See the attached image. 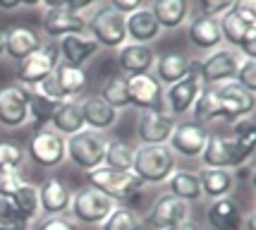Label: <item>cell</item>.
<instances>
[{
    "instance_id": "1",
    "label": "cell",
    "mask_w": 256,
    "mask_h": 230,
    "mask_svg": "<svg viewBox=\"0 0 256 230\" xmlns=\"http://www.w3.org/2000/svg\"><path fill=\"white\" fill-rule=\"evenodd\" d=\"M86 182H89L91 189L103 192L106 197H110L120 206H130L144 189V182L134 175L132 170H115L108 165H98V168L89 170Z\"/></svg>"
},
{
    "instance_id": "2",
    "label": "cell",
    "mask_w": 256,
    "mask_h": 230,
    "mask_svg": "<svg viewBox=\"0 0 256 230\" xmlns=\"http://www.w3.org/2000/svg\"><path fill=\"white\" fill-rule=\"evenodd\" d=\"M44 34L50 39H65L74 34H86V17L82 15L89 3H70V0H44Z\"/></svg>"
},
{
    "instance_id": "3",
    "label": "cell",
    "mask_w": 256,
    "mask_h": 230,
    "mask_svg": "<svg viewBox=\"0 0 256 230\" xmlns=\"http://www.w3.org/2000/svg\"><path fill=\"white\" fill-rule=\"evenodd\" d=\"M175 161L178 156L170 151L168 144H154V146H136L134 149V161H132V173L144 185H160L175 170Z\"/></svg>"
},
{
    "instance_id": "4",
    "label": "cell",
    "mask_w": 256,
    "mask_h": 230,
    "mask_svg": "<svg viewBox=\"0 0 256 230\" xmlns=\"http://www.w3.org/2000/svg\"><path fill=\"white\" fill-rule=\"evenodd\" d=\"M86 34L98 44V48L118 51L127 44V27L124 17L118 15L110 5H94L91 17H86Z\"/></svg>"
},
{
    "instance_id": "5",
    "label": "cell",
    "mask_w": 256,
    "mask_h": 230,
    "mask_svg": "<svg viewBox=\"0 0 256 230\" xmlns=\"http://www.w3.org/2000/svg\"><path fill=\"white\" fill-rule=\"evenodd\" d=\"M201 165L204 168H223V170H240L252 158V151H246L234 137L225 134H208V142L201 151Z\"/></svg>"
},
{
    "instance_id": "6",
    "label": "cell",
    "mask_w": 256,
    "mask_h": 230,
    "mask_svg": "<svg viewBox=\"0 0 256 230\" xmlns=\"http://www.w3.org/2000/svg\"><path fill=\"white\" fill-rule=\"evenodd\" d=\"M106 146H108L106 134L94 132V130H86V127L65 139L67 158L77 165V168L86 170V173L94 170V168H98V165H103V158H106Z\"/></svg>"
},
{
    "instance_id": "7",
    "label": "cell",
    "mask_w": 256,
    "mask_h": 230,
    "mask_svg": "<svg viewBox=\"0 0 256 230\" xmlns=\"http://www.w3.org/2000/svg\"><path fill=\"white\" fill-rule=\"evenodd\" d=\"M118 206L110 197H106L98 189H77L72 192V201H70V211H72V220L82 223V225H100L103 220L112 213V208Z\"/></svg>"
},
{
    "instance_id": "8",
    "label": "cell",
    "mask_w": 256,
    "mask_h": 230,
    "mask_svg": "<svg viewBox=\"0 0 256 230\" xmlns=\"http://www.w3.org/2000/svg\"><path fill=\"white\" fill-rule=\"evenodd\" d=\"M242 55L234 48H216L206 55L199 63V77L201 84L208 89H216L220 84H228V82H234V75L242 65Z\"/></svg>"
},
{
    "instance_id": "9",
    "label": "cell",
    "mask_w": 256,
    "mask_h": 230,
    "mask_svg": "<svg viewBox=\"0 0 256 230\" xmlns=\"http://www.w3.org/2000/svg\"><path fill=\"white\" fill-rule=\"evenodd\" d=\"M60 63V51L56 44H41L32 55H26L22 63H17V79L26 89L38 87L53 75Z\"/></svg>"
},
{
    "instance_id": "10",
    "label": "cell",
    "mask_w": 256,
    "mask_h": 230,
    "mask_svg": "<svg viewBox=\"0 0 256 230\" xmlns=\"http://www.w3.org/2000/svg\"><path fill=\"white\" fill-rule=\"evenodd\" d=\"M24 153L32 158L38 168H56L67 158L65 149V137H60L58 132H53L50 127H41L34 130V134L26 142Z\"/></svg>"
},
{
    "instance_id": "11",
    "label": "cell",
    "mask_w": 256,
    "mask_h": 230,
    "mask_svg": "<svg viewBox=\"0 0 256 230\" xmlns=\"http://www.w3.org/2000/svg\"><path fill=\"white\" fill-rule=\"evenodd\" d=\"M29 122V89L22 84H10L0 89V125L17 130Z\"/></svg>"
},
{
    "instance_id": "12",
    "label": "cell",
    "mask_w": 256,
    "mask_h": 230,
    "mask_svg": "<svg viewBox=\"0 0 256 230\" xmlns=\"http://www.w3.org/2000/svg\"><path fill=\"white\" fill-rule=\"evenodd\" d=\"M208 134L211 132L206 130V127H201V125H196L194 120L178 122L172 134H170V139H168V146H170V151L175 153V156L199 158L206 142H208Z\"/></svg>"
},
{
    "instance_id": "13",
    "label": "cell",
    "mask_w": 256,
    "mask_h": 230,
    "mask_svg": "<svg viewBox=\"0 0 256 230\" xmlns=\"http://www.w3.org/2000/svg\"><path fill=\"white\" fill-rule=\"evenodd\" d=\"M187 218H190V204L182 201V199H175L172 194L166 192L148 206L144 223L151 230H168Z\"/></svg>"
},
{
    "instance_id": "14",
    "label": "cell",
    "mask_w": 256,
    "mask_h": 230,
    "mask_svg": "<svg viewBox=\"0 0 256 230\" xmlns=\"http://www.w3.org/2000/svg\"><path fill=\"white\" fill-rule=\"evenodd\" d=\"M201 89H204V84H201V77H199V63H194L190 75L184 77L182 82L172 84V87L168 89V94H163V101L168 103L170 115H184V113H190L192 106L199 99Z\"/></svg>"
},
{
    "instance_id": "15",
    "label": "cell",
    "mask_w": 256,
    "mask_h": 230,
    "mask_svg": "<svg viewBox=\"0 0 256 230\" xmlns=\"http://www.w3.org/2000/svg\"><path fill=\"white\" fill-rule=\"evenodd\" d=\"M127 89H130V106L142 110H156L163 113V84L151 75L127 77Z\"/></svg>"
},
{
    "instance_id": "16",
    "label": "cell",
    "mask_w": 256,
    "mask_h": 230,
    "mask_svg": "<svg viewBox=\"0 0 256 230\" xmlns=\"http://www.w3.org/2000/svg\"><path fill=\"white\" fill-rule=\"evenodd\" d=\"M178 120L172 115L156 113V110H142L136 118V137L142 146H154V144H168L170 134L175 130Z\"/></svg>"
},
{
    "instance_id": "17",
    "label": "cell",
    "mask_w": 256,
    "mask_h": 230,
    "mask_svg": "<svg viewBox=\"0 0 256 230\" xmlns=\"http://www.w3.org/2000/svg\"><path fill=\"white\" fill-rule=\"evenodd\" d=\"M216 96L220 103V118L232 125L234 120L254 113V94H249L237 82H228L216 87Z\"/></svg>"
},
{
    "instance_id": "18",
    "label": "cell",
    "mask_w": 256,
    "mask_h": 230,
    "mask_svg": "<svg viewBox=\"0 0 256 230\" xmlns=\"http://www.w3.org/2000/svg\"><path fill=\"white\" fill-rule=\"evenodd\" d=\"M38 201H41V213L46 216H62L70 211V201H72V189L67 182L58 175H48L38 185Z\"/></svg>"
},
{
    "instance_id": "19",
    "label": "cell",
    "mask_w": 256,
    "mask_h": 230,
    "mask_svg": "<svg viewBox=\"0 0 256 230\" xmlns=\"http://www.w3.org/2000/svg\"><path fill=\"white\" fill-rule=\"evenodd\" d=\"M206 223L213 230H242L244 225V211L240 201L232 197L216 199L206 208Z\"/></svg>"
},
{
    "instance_id": "20",
    "label": "cell",
    "mask_w": 256,
    "mask_h": 230,
    "mask_svg": "<svg viewBox=\"0 0 256 230\" xmlns=\"http://www.w3.org/2000/svg\"><path fill=\"white\" fill-rule=\"evenodd\" d=\"M118 65L124 77L148 75L151 67L156 65V53L151 46L124 44L122 48H118Z\"/></svg>"
},
{
    "instance_id": "21",
    "label": "cell",
    "mask_w": 256,
    "mask_h": 230,
    "mask_svg": "<svg viewBox=\"0 0 256 230\" xmlns=\"http://www.w3.org/2000/svg\"><path fill=\"white\" fill-rule=\"evenodd\" d=\"M58 51H60V63L72 67H84L94 55L98 53V44L89 34H74V36L60 39Z\"/></svg>"
},
{
    "instance_id": "22",
    "label": "cell",
    "mask_w": 256,
    "mask_h": 230,
    "mask_svg": "<svg viewBox=\"0 0 256 230\" xmlns=\"http://www.w3.org/2000/svg\"><path fill=\"white\" fill-rule=\"evenodd\" d=\"M82 103V115H84V127L86 130H94V132H108L110 127H115V122L120 118V113L108 106L106 101L100 99L98 94L96 96H86Z\"/></svg>"
},
{
    "instance_id": "23",
    "label": "cell",
    "mask_w": 256,
    "mask_h": 230,
    "mask_svg": "<svg viewBox=\"0 0 256 230\" xmlns=\"http://www.w3.org/2000/svg\"><path fill=\"white\" fill-rule=\"evenodd\" d=\"M187 39L194 48L199 51H216L223 44V36H220V27H218V20H211V17H204V15H194L187 24Z\"/></svg>"
},
{
    "instance_id": "24",
    "label": "cell",
    "mask_w": 256,
    "mask_h": 230,
    "mask_svg": "<svg viewBox=\"0 0 256 230\" xmlns=\"http://www.w3.org/2000/svg\"><path fill=\"white\" fill-rule=\"evenodd\" d=\"M41 46V36L36 29L26 24H17L5 32V55L12 58L14 63H22L26 55H32Z\"/></svg>"
},
{
    "instance_id": "25",
    "label": "cell",
    "mask_w": 256,
    "mask_h": 230,
    "mask_svg": "<svg viewBox=\"0 0 256 230\" xmlns=\"http://www.w3.org/2000/svg\"><path fill=\"white\" fill-rule=\"evenodd\" d=\"M50 130L58 132L60 137H72L84 130V115H82V103L74 99L60 101L50 115Z\"/></svg>"
},
{
    "instance_id": "26",
    "label": "cell",
    "mask_w": 256,
    "mask_h": 230,
    "mask_svg": "<svg viewBox=\"0 0 256 230\" xmlns=\"http://www.w3.org/2000/svg\"><path fill=\"white\" fill-rule=\"evenodd\" d=\"M124 27H127V39H132V44L148 46L151 41H156L160 36V27H158L154 12L148 8H139L136 12H132L130 17H124Z\"/></svg>"
},
{
    "instance_id": "27",
    "label": "cell",
    "mask_w": 256,
    "mask_h": 230,
    "mask_svg": "<svg viewBox=\"0 0 256 230\" xmlns=\"http://www.w3.org/2000/svg\"><path fill=\"white\" fill-rule=\"evenodd\" d=\"M196 175L201 182V194L208 197L211 201L230 197V192L237 185V175L232 170H223V168H201Z\"/></svg>"
},
{
    "instance_id": "28",
    "label": "cell",
    "mask_w": 256,
    "mask_h": 230,
    "mask_svg": "<svg viewBox=\"0 0 256 230\" xmlns=\"http://www.w3.org/2000/svg\"><path fill=\"white\" fill-rule=\"evenodd\" d=\"M50 82L56 87L58 96L65 101L82 94V89L86 87V72H84V67H72L65 65V63H58V67L50 75Z\"/></svg>"
},
{
    "instance_id": "29",
    "label": "cell",
    "mask_w": 256,
    "mask_h": 230,
    "mask_svg": "<svg viewBox=\"0 0 256 230\" xmlns=\"http://www.w3.org/2000/svg\"><path fill=\"white\" fill-rule=\"evenodd\" d=\"M192 65H194V60L187 58L184 53H163L158 55L156 60V79L160 84H168V87H172V84H178L182 82L184 77L190 75Z\"/></svg>"
},
{
    "instance_id": "30",
    "label": "cell",
    "mask_w": 256,
    "mask_h": 230,
    "mask_svg": "<svg viewBox=\"0 0 256 230\" xmlns=\"http://www.w3.org/2000/svg\"><path fill=\"white\" fill-rule=\"evenodd\" d=\"M168 182V194H172L175 199H182V201H199L204 194H201V182L196 170H190V168H178L172 170V175L166 180Z\"/></svg>"
},
{
    "instance_id": "31",
    "label": "cell",
    "mask_w": 256,
    "mask_h": 230,
    "mask_svg": "<svg viewBox=\"0 0 256 230\" xmlns=\"http://www.w3.org/2000/svg\"><path fill=\"white\" fill-rule=\"evenodd\" d=\"M148 10L154 12L160 29H178L190 17V3L187 0H156Z\"/></svg>"
},
{
    "instance_id": "32",
    "label": "cell",
    "mask_w": 256,
    "mask_h": 230,
    "mask_svg": "<svg viewBox=\"0 0 256 230\" xmlns=\"http://www.w3.org/2000/svg\"><path fill=\"white\" fill-rule=\"evenodd\" d=\"M100 99L106 101L108 106H112V108L120 110L127 108L130 106V89H127V77L124 75H110L103 79V84H100Z\"/></svg>"
},
{
    "instance_id": "33",
    "label": "cell",
    "mask_w": 256,
    "mask_h": 230,
    "mask_svg": "<svg viewBox=\"0 0 256 230\" xmlns=\"http://www.w3.org/2000/svg\"><path fill=\"white\" fill-rule=\"evenodd\" d=\"M218 27H220V36H223V41L225 44H230L228 48H234V51H237L240 44L244 41L246 34L252 32V29H256V27H252V24H246L244 20L232 10V8L225 12L220 20H218Z\"/></svg>"
},
{
    "instance_id": "34",
    "label": "cell",
    "mask_w": 256,
    "mask_h": 230,
    "mask_svg": "<svg viewBox=\"0 0 256 230\" xmlns=\"http://www.w3.org/2000/svg\"><path fill=\"white\" fill-rule=\"evenodd\" d=\"M12 204L20 211L26 223H32L41 216V201H38V185H32V182H24L14 194H12Z\"/></svg>"
},
{
    "instance_id": "35",
    "label": "cell",
    "mask_w": 256,
    "mask_h": 230,
    "mask_svg": "<svg viewBox=\"0 0 256 230\" xmlns=\"http://www.w3.org/2000/svg\"><path fill=\"white\" fill-rule=\"evenodd\" d=\"M192 115H194V122L201 125V127H206L208 122L220 120V103H218V96H216V89H201L196 103L192 106Z\"/></svg>"
},
{
    "instance_id": "36",
    "label": "cell",
    "mask_w": 256,
    "mask_h": 230,
    "mask_svg": "<svg viewBox=\"0 0 256 230\" xmlns=\"http://www.w3.org/2000/svg\"><path fill=\"white\" fill-rule=\"evenodd\" d=\"M100 230H144V220L132 206H118L100 223Z\"/></svg>"
},
{
    "instance_id": "37",
    "label": "cell",
    "mask_w": 256,
    "mask_h": 230,
    "mask_svg": "<svg viewBox=\"0 0 256 230\" xmlns=\"http://www.w3.org/2000/svg\"><path fill=\"white\" fill-rule=\"evenodd\" d=\"M132 161H134V146L132 144L122 142V139H110V142H108L103 165L115 168V170H132Z\"/></svg>"
},
{
    "instance_id": "38",
    "label": "cell",
    "mask_w": 256,
    "mask_h": 230,
    "mask_svg": "<svg viewBox=\"0 0 256 230\" xmlns=\"http://www.w3.org/2000/svg\"><path fill=\"white\" fill-rule=\"evenodd\" d=\"M56 101L46 99L36 91H29V120L36 122V130L46 127V122H50V115L56 110Z\"/></svg>"
},
{
    "instance_id": "39",
    "label": "cell",
    "mask_w": 256,
    "mask_h": 230,
    "mask_svg": "<svg viewBox=\"0 0 256 230\" xmlns=\"http://www.w3.org/2000/svg\"><path fill=\"white\" fill-rule=\"evenodd\" d=\"M0 230H29V223L20 216L12 199L0 197Z\"/></svg>"
},
{
    "instance_id": "40",
    "label": "cell",
    "mask_w": 256,
    "mask_h": 230,
    "mask_svg": "<svg viewBox=\"0 0 256 230\" xmlns=\"http://www.w3.org/2000/svg\"><path fill=\"white\" fill-rule=\"evenodd\" d=\"M232 130H234V139L244 146L246 151L254 153V142H256V127H254V118L252 115H244L240 120L232 122Z\"/></svg>"
},
{
    "instance_id": "41",
    "label": "cell",
    "mask_w": 256,
    "mask_h": 230,
    "mask_svg": "<svg viewBox=\"0 0 256 230\" xmlns=\"http://www.w3.org/2000/svg\"><path fill=\"white\" fill-rule=\"evenodd\" d=\"M24 146L10 139L0 142V168H20L24 161Z\"/></svg>"
},
{
    "instance_id": "42",
    "label": "cell",
    "mask_w": 256,
    "mask_h": 230,
    "mask_svg": "<svg viewBox=\"0 0 256 230\" xmlns=\"http://www.w3.org/2000/svg\"><path fill=\"white\" fill-rule=\"evenodd\" d=\"M26 180L22 177L20 168H0V197L12 199V194L24 185Z\"/></svg>"
},
{
    "instance_id": "43",
    "label": "cell",
    "mask_w": 256,
    "mask_h": 230,
    "mask_svg": "<svg viewBox=\"0 0 256 230\" xmlns=\"http://www.w3.org/2000/svg\"><path fill=\"white\" fill-rule=\"evenodd\" d=\"M234 82L244 91L254 94V89H256V63L254 60H242V65H240L237 75H234Z\"/></svg>"
},
{
    "instance_id": "44",
    "label": "cell",
    "mask_w": 256,
    "mask_h": 230,
    "mask_svg": "<svg viewBox=\"0 0 256 230\" xmlns=\"http://www.w3.org/2000/svg\"><path fill=\"white\" fill-rule=\"evenodd\" d=\"M232 8L230 0H218V3H199L196 5V15H204V17H211V20H220L225 12Z\"/></svg>"
},
{
    "instance_id": "45",
    "label": "cell",
    "mask_w": 256,
    "mask_h": 230,
    "mask_svg": "<svg viewBox=\"0 0 256 230\" xmlns=\"http://www.w3.org/2000/svg\"><path fill=\"white\" fill-rule=\"evenodd\" d=\"M36 230H79V225L70 216H46Z\"/></svg>"
},
{
    "instance_id": "46",
    "label": "cell",
    "mask_w": 256,
    "mask_h": 230,
    "mask_svg": "<svg viewBox=\"0 0 256 230\" xmlns=\"http://www.w3.org/2000/svg\"><path fill=\"white\" fill-rule=\"evenodd\" d=\"M232 10L237 12L246 24L256 27V3L254 0H237V3H232Z\"/></svg>"
},
{
    "instance_id": "47",
    "label": "cell",
    "mask_w": 256,
    "mask_h": 230,
    "mask_svg": "<svg viewBox=\"0 0 256 230\" xmlns=\"http://www.w3.org/2000/svg\"><path fill=\"white\" fill-rule=\"evenodd\" d=\"M112 10L118 12V15H122V17H130L132 12H136L139 8H142V0H112V3H108Z\"/></svg>"
},
{
    "instance_id": "48",
    "label": "cell",
    "mask_w": 256,
    "mask_h": 230,
    "mask_svg": "<svg viewBox=\"0 0 256 230\" xmlns=\"http://www.w3.org/2000/svg\"><path fill=\"white\" fill-rule=\"evenodd\" d=\"M168 230H201V228H199L196 220L187 218V220H182V223H178V225H172V228H168Z\"/></svg>"
},
{
    "instance_id": "49",
    "label": "cell",
    "mask_w": 256,
    "mask_h": 230,
    "mask_svg": "<svg viewBox=\"0 0 256 230\" xmlns=\"http://www.w3.org/2000/svg\"><path fill=\"white\" fill-rule=\"evenodd\" d=\"M20 5H22V3H20V0H0V10H17V8H20Z\"/></svg>"
},
{
    "instance_id": "50",
    "label": "cell",
    "mask_w": 256,
    "mask_h": 230,
    "mask_svg": "<svg viewBox=\"0 0 256 230\" xmlns=\"http://www.w3.org/2000/svg\"><path fill=\"white\" fill-rule=\"evenodd\" d=\"M5 55V29L0 27V58Z\"/></svg>"
}]
</instances>
